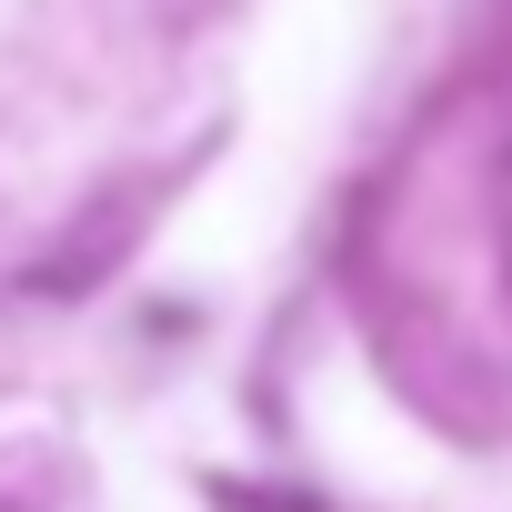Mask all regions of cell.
<instances>
[{"mask_svg": "<svg viewBox=\"0 0 512 512\" xmlns=\"http://www.w3.org/2000/svg\"><path fill=\"white\" fill-rule=\"evenodd\" d=\"M131 231H141V211H131V201H111L101 221H81V231L51 251V262L31 272V292H51V302H81V292H91V282L121 262V251H131Z\"/></svg>", "mask_w": 512, "mask_h": 512, "instance_id": "obj_1", "label": "cell"}, {"mask_svg": "<svg viewBox=\"0 0 512 512\" xmlns=\"http://www.w3.org/2000/svg\"><path fill=\"white\" fill-rule=\"evenodd\" d=\"M211 512H322V502H312V492H272V482H231V472H221V482H211Z\"/></svg>", "mask_w": 512, "mask_h": 512, "instance_id": "obj_2", "label": "cell"}]
</instances>
